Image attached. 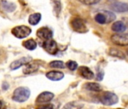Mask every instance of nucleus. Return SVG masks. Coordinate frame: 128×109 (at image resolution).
Returning a JSON list of instances; mask_svg holds the SVG:
<instances>
[{"instance_id":"f257e3e1","label":"nucleus","mask_w":128,"mask_h":109,"mask_svg":"<svg viewBox=\"0 0 128 109\" xmlns=\"http://www.w3.org/2000/svg\"><path fill=\"white\" fill-rule=\"evenodd\" d=\"M30 95V90L27 87H18L13 93L12 99L18 102H24L28 100Z\"/></svg>"},{"instance_id":"f03ea898","label":"nucleus","mask_w":128,"mask_h":109,"mask_svg":"<svg viewBox=\"0 0 128 109\" xmlns=\"http://www.w3.org/2000/svg\"><path fill=\"white\" fill-rule=\"evenodd\" d=\"M100 101L104 105L111 106V105L115 104L118 102V97L114 92H105L100 97Z\"/></svg>"},{"instance_id":"7ed1b4c3","label":"nucleus","mask_w":128,"mask_h":109,"mask_svg":"<svg viewBox=\"0 0 128 109\" xmlns=\"http://www.w3.org/2000/svg\"><path fill=\"white\" fill-rule=\"evenodd\" d=\"M32 32V30L27 27V26H24V25H21V26H17L15 27H14L12 30V34L18 39H24L27 37Z\"/></svg>"},{"instance_id":"20e7f679","label":"nucleus","mask_w":128,"mask_h":109,"mask_svg":"<svg viewBox=\"0 0 128 109\" xmlns=\"http://www.w3.org/2000/svg\"><path fill=\"white\" fill-rule=\"evenodd\" d=\"M111 40L117 45L126 46L128 45V33H118L113 34L111 37Z\"/></svg>"},{"instance_id":"39448f33","label":"nucleus","mask_w":128,"mask_h":109,"mask_svg":"<svg viewBox=\"0 0 128 109\" xmlns=\"http://www.w3.org/2000/svg\"><path fill=\"white\" fill-rule=\"evenodd\" d=\"M42 47L48 54L52 55V56H55L58 51L57 44L52 39L44 41L42 44Z\"/></svg>"},{"instance_id":"423d86ee","label":"nucleus","mask_w":128,"mask_h":109,"mask_svg":"<svg viewBox=\"0 0 128 109\" xmlns=\"http://www.w3.org/2000/svg\"><path fill=\"white\" fill-rule=\"evenodd\" d=\"M72 27L75 31L78 33H85L88 31L87 27L84 21L79 18H75L71 21Z\"/></svg>"},{"instance_id":"0eeeda50","label":"nucleus","mask_w":128,"mask_h":109,"mask_svg":"<svg viewBox=\"0 0 128 109\" xmlns=\"http://www.w3.org/2000/svg\"><path fill=\"white\" fill-rule=\"evenodd\" d=\"M36 35L37 36L43 40H48V39H50L53 37V32L50 29H49L47 27H42L40 29L38 30V31L36 32Z\"/></svg>"},{"instance_id":"6e6552de","label":"nucleus","mask_w":128,"mask_h":109,"mask_svg":"<svg viewBox=\"0 0 128 109\" xmlns=\"http://www.w3.org/2000/svg\"><path fill=\"white\" fill-rule=\"evenodd\" d=\"M54 97V93L50 92H43L38 95L36 98V103L38 104H44L50 101Z\"/></svg>"},{"instance_id":"1a4fd4ad","label":"nucleus","mask_w":128,"mask_h":109,"mask_svg":"<svg viewBox=\"0 0 128 109\" xmlns=\"http://www.w3.org/2000/svg\"><path fill=\"white\" fill-rule=\"evenodd\" d=\"M31 60L32 59L30 57H23L18 60H16L14 62H13L11 65H10V68L12 70H17L19 68H20L21 66L23 65H26V64L31 62Z\"/></svg>"},{"instance_id":"9d476101","label":"nucleus","mask_w":128,"mask_h":109,"mask_svg":"<svg viewBox=\"0 0 128 109\" xmlns=\"http://www.w3.org/2000/svg\"><path fill=\"white\" fill-rule=\"evenodd\" d=\"M111 9L116 12L124 13L128 12V4L120 2H114L111 5Z\"/></svg>"},{"instance_id":"9b49d317","label":"nucleus","mask_w":128,"mask_h":109,"mask_svg":"<svg viewBox=\"0 0 128 109\" xmlns=\"http://www.w3.org/2000/svg\"><path fill=\"white\" fill-rule=\"evenodd\" d=\"M78 73L82 77L87 80H92L94 77V74L93 73V71L86 66L80 67L78 69Z\"/></svg>"},{"instance_id":"f8f14e48","label":"nucleus","mask_w":128,"mask_h":109,"mask_svg":"<svg viewBox=\"0 0 128 109\" xmlns=\"http://www.w3.org/2000/svg\"><path fill=\"white\" fill-rule=\"evenodd\" d=\"M46 77L48 79L52 81H59L61 80L64 77L63 73L60 71H49L46 74Z\"/></svg>"},{"instance_id":"ddd939ff","label":"nucleus","mask_w":128,"mask_h":109,"mask_svg":"<svg viewBox=\"0 0 128 109\" xmlns=\"http://www.w3.org/2000/svg\"><path fill=\"white\" fill-rule=\"evenodd\" d=\"M39 68V65L36 63H28L25 65V68H24V74H30L36 72Z\"/></svg>"},{"instance_id":"4468645a","label":"nucleus","mask_w":128,"mask_h":109,"mask_svg":"<svg viewBox=\"0 0 128 109\" xmlns=\"http://www.w3.org/2000/svg\"><path fill=\"white\" fill-rule=\"evenodd\" d=\"M126 29V26L123 21H116L112 26V30L116 33L124 32Z\"/></svg>"},{"instance_id":"2eb2a0df","label":"nucleus","mask_w":128,"mask_h":109,"mask_svg":"<svg viewBox=\"0 0 128 109\" xmlns=\"http://www.w3.org/2000/svg\"><path fill=\"white\" fill-rule=\"evenodd\" d=\"M85 89L92 92H100L102 87L99 83H88L85 84Z\"/></svg>"},{"instance_id":"dca6fc26","label":"nucleus","mask_w":128,"mask_h":109,"mask_svg":"<svg viewBox=\"0 0 128 109\" xmlns=\"http://www.w3.org/2000/svg\"><path fill=\"white\" fill-rule=\"evenodd\" d=\"M42 18V15L40 13H34L32 14L30 17H29V23L31 25H36L37 24L39 23V21H41Z\"/></svg>"},{"instance_id":"f3484780","label":"nucleus","mask_w":128,"mask_h":109,"mask_svg":"<svg viewBox=\"0 0 128 109\" xmlns=\"http://www.w3.org/2000/svg\"><path fill=\"white\" fill-rule=\"evenodd\" d=\"M109 55L111 56L115 57V58H118L120 59H125V55L123 51H121L120 50H118L117 48H111L109 50Z\"/></svg>"},{"instance_id":"a211bd4d","label":"nucleus","mask_w":128,"mask_h":109,"mask_svg":"<svg viewBox=\"0 0 128 109\" xmlns=\"http://www.w3.org/2000/svg\"><path fill=\"white\" fill-rule=\"evenodd\" d=\"M84 107V104L78 101H72L67 103L63 107V109H81Z\"/></svg>"},{"instance_id":"6ab92c4d","label":"nucleus","mask_w":128,"mask_h":109,"mask_svg":"<svg viewBox=\"0 0 128 109\" xmlns=\"http://www.w3.org/2000/svg\"><path fill=\"white\" fill-rule=\"evenodd\" d=\"M23 45L28 50H34L37 47V42L34 39H28V40L24 42Z\"/></svg>"},{"instance_id":"aec40b11","label":"nucleus","mask_w":128,"mask_h":109,"mask_svg":"<svg viewBox=\"0 0 128 109\" xmlns=\"http://www.w3.org/2000/svg\"><path fill=\"white\" fill-rule=\"evenodd\" d=\"M51 3L54 7V13L56 15V16H58L62 9V4L60 0H51Z\"/></svg>"},{"instance_id":"412c9836","label":"nucleus","mask_w":128,"mask_h":109,"mask_svg":"<svg viewBox=\"0 0 128 109\" xmlns=\"http://www.w3.org/2000/svg\"><path fill=\"white\" fill-rule=\"evenodd\" d=\"M2 6L6 11L9 12L14 11L16 9V6L14 4L9 3V2H7V1H2Z\"/></svg>"},{"instance_id":"4be33fe9","label":"nucleus","mask_w":128,"mask_h":109,"mask_svg":"<svg viewBox=\"0 0 128 109\" xmlns=\"http://www.w3.org/2000/svg\"><path fill=\"white\" fill-rule=\"evenodd\" d=\"M102 12L104 14V15L106 17V24H108V23L112 22L116 18V15L113 12H109V11H102Z\"/></svg>"},{"instance_id":"5701e85b","label":"nucleus","mask_w":128,"mask_h":109,"mask_svg":"<svg viewBox=\"0 0 128 109\" xmlns=\"http://www.w3.org/2000/svg\"><path fill=\"white\" fill-rule=\"evenodd\" d=\"M94 19L100 24H106V17H105L104 14L102 12H100V13L96 14V16H95V18H94Z\"/></svg>"},{"instance_id":"b1692460","label":"nucleus","mask_w":128,"mask_h":109,"mask_svg":"<svg viewBox=\"0 0 128 109\" xmlns=\"http://www.w3.org/2000/svg\"><path fill=\"white\" fill-rule=\"evenodd\" d=\"M50 68H65V64L61 61H53L49 64Z\"/></svg>"},{"instance_id":"393cba45","label":"nucleus","mask_w":128,"mask_h":109,"mask_svg":"<svg viewBox=\"0 0 128 109\" xmlns=\"http://www.w3.org/2000/svg\"><path fill=\"white\" fill-rule=\"evenodd\" d=\"M66 66L70 71H76L78 68V64L74 61H69L66 63Z\"/></svg>"},{"instance_id":"a878e982","label":"nucleus","mask_w":128,"mask_h":109,"mask_svg":"<svg viewBox=\"0 0 128 109\" xmlns=\"http://www.w3.org/2000/svg\"><path fill=\"white\" fill-rule=\"evenodd\" d=\"M79 1L81 3H82L83 4L90 6V5H95L96 3H98L100 0H79Z\"/></svg>"},{"instance_id":"bb28decb","label":"nucleus","mask_w":128,"mask_h":109,"mask_svg":"<svg viewBox=\"0 0 128 109\" xmlns=\"http://www.w3.org/2000/svg\"><path fill=\"white\" fill-rule=\"evenodd\" d=\"M37 109H54V105L52 104H48L42 107H39Z\"/></svg>"},{"instance_id":"cd10ccee","label":"nucleus","mask_w":128,"mask_h":109,"mask_svg":"<svg viewBox=\"0 0 128 109\" xmlns=\"http://www.w3.org/2000/svg\"><path fill=\"white\" fill-rule=\"evenodd\" d=\"M103 77H104V73H103V71H100V72L97 74L96 80H99V81H101V80H102Z\"/></svg>"},{"instance_id":"c85d7f7f","label":"nucleus","mask_w":128,"mask_h":109,"mask_svg":"<svg viewBox=\"0 0 128 109\" xmlns=\"http://www.w3.org/2000/svg\"><path fill=\"white\" fill-rule=\"evenodd\" d=\"M2 102L1 101H0V109L2 108Z\"/></svg>"}]
</instances>
